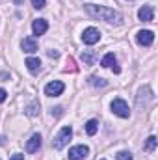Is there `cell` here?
Listing matches in <instances>:
<instances>
[{"instance_id": "cell-1", "label": "cell", "mask_w": 158, "mask_h": 160, "mask_svg": "<svg viewBox=\"0 0 158 160\" xmlns=\"http://www.w3.org/2000/svg\"><path fill=\"white\" fill-rule=\"evenodd\" d=\"M84 8L95 19H101V21H106V22H116V24H121V21H123V15L119 11H116V9H112V8L95 6V4H86Z\"/></svg>"}, {"instance_id": "cell-2", "label": "cell", "mask_w": 158, "mask_h": 160, "mask_svg": "<svg viewBox=\"0 0 158 160\" xmlns=\"http://www.w3.org/2000/svg\"><path fill=\"white\" fill-rule=\"evenodd\" d=\"M71 136H73V128H71V127H63V128H62V130L58 132V136L54 138V142H52L54 149H56V151L63 149V147H65V145L69 143Z\"/></svg>"}, {"instance_id": "cell-3", "label": "cell", "mask_w": 158, "mask_h": 160, "mask_svg": "<svg viewBox=\"0 0 158 160\" xmlns=\"http://www.w3.org/2000/svg\"><path fill=\"white\" fill-rule=\"evenodd\" d=\"M110 108H112V112H114L116 116L123 118V119L130 116V108H128V104H126L123 99H114L112 104H110Z\"/></svg>"}, {"instance_id": "cell-4", "label": "cell", "mask_w": 158, "mask_h": 160, "mask_svg": "<svg viewBox=\"0 0 158 160\" xmlns=\"http://www.w3.org/2000/svg\"><path fill=\"white\" fill-rule=\"evenodd\" d=\"M63 89H65V84L60 82V80H54V82H48V84L45 86V95H48V97H58V95L63 93Z\"/></svg>"}, {"instance_id": "cell-5", "label": "cell", "mask_w": 158, "mask_h": 160, "mask_svg": "<svg viewBox=\"0 0 158 160\" xmlns=\"http://www.w3.org/2000/svg\"><path fill=\"white\" fill-rule=\"evenodd\" d=\"M99 39H101V32L97 28H93V26L86 28L84 34H82V41L86 45H95V43H99Z\"/></svg>"}, {"instance_id": "cell-6", "label": "cell", "mask_w": 158, "mask_h": 160, "mask_svg": "<svg viewBox=\"0 0 158 160\" xmlns=\"http://www.w3.org/2000/svg\"><path fill=\"white\" fill-rule=\"evenodd\" d=\"M89 155L87 145H75L69 149V160H84Z\"/></svg>"}, {"instance_id": "cell-7", "label": "cell", "mask_w": 158, "mask_h": 160, "mask_svg": "<svg viewBox=\"0 0 158 160\" xmlns=\"http://www.w3.org/2000/svg\"><path fill=\"white\" fill-rule=\"evenodd\" d=\"M136 41H138L140 45H143V47H151L153 41H155V34H153L151 30H140V32L136 34Z\"/></svg>"}, {"instance_id": "cell-8", "label": "cell", "mask_w": 158, "mask_h": 160, "mask_svg": "<svg viewBox=\"0 0 158 160\" xmlns=\"http://www.w3.org/2000/svg\"><path fill=\"white\" fill-rule=\"evenodd\" d=\"M47 30H48V22H47L45 19H36V21L32 22V32H34V36H43Z\"/></svg>"}, {"instance_id": "cell-9", "label": "cell", "mask_w": 158, "mask_h": 160, "mask_svg": "<svg viewBox=\"0 0 158 160\" xmlns=\"http://www.w3.org/2000/svg\"><path fill=\"white\" fill-rule=\"evenodd\" d=\"M138 17H140V21L151 22V21L155 19V9H153V6H143V8H140Z\"/></svg>"}, {"instance_id": "cell-10", "label": "cell", "mask_w": 158, "mask_h": 160, "mask_svg": "<svg viewBox=\"0 0 158 160\" xmlns=\"http://www.w3.org/2000/svg\"><path fill=\"white\" fill-rule=\"evenodd\" d=\"M41 147V134H34L28 142H26V151L28 153H37Z\"/></svg>"}, {"instance_id": "cell-11", "label": "cell", "mask_w": 158, "mask_h": 160, "mask_svg": "<svg viewBox=\"0 0 158 160\" xmlns=\"http://www.w3.org/2000/svg\"><path fill=\"white\" fill-rule=\"evenodd\" d=\"M101 63H102V67H112V69H114V73H117V75L121 73V69L117 67V62H116V56H114L112 52H108V54L102 58V62H101Z\"/></svg>"}, {"instance_id": "cell-12", "label": "cell", "mask_w": 158, "mask_h": 160, "mask_svg": "<svg viewBox=\"0 0 158 160\" xmlns=\"http://www.w3.org/2000/svg\"><path fill=\"white\" fill-rule=\"evenodd\" d=\"M21 47H22V50H24V52L34 54V52L37 50V41L34 39V38H24L22 43H21Z\"/></svg>"}, {"instance_id": "cell-13", "label": "cell", "mask_w": 158, "mask_h": 160, "mask_svg": "<svg viewBox=\"0 0 158 160\" xmlns=\"http://www.w3.org/2000/svg\"><path fill=\"white\" fill-rule=\"evenodd\" d=\"M26 67H28V71L30 73H39V69H41V62H39V58H28L26 60Z\"/></svg>"}, {"instance_id": "cell-14", "label": "cell", "mask_w": 158, "mask_h": 160, "mask_svg": "<svg viewBox=\"0 0 158 160\" xmlns=\"http://www.w3.org/2000/svg\"><path fill=\"white\" fill-rule=\"evenodd\" d=\"M97 130H99V121L97 119H89L86 123V132H87V136H95Z\"/></svg>"}, {"instance_id": "cell-15", "label": "cell", "mask_w": 158, "mask_h": 160, "mask_svg": "<svg viewBox=\"0 0 158 160\" xmlns=\"http://www.w3.org/2000/svg\"><path fill=\"white\" fill-rule=\"evenodd\" d=\"M82 60H84V63L93 65V63L97 62V54H95L93 50H86V52H82Z\"/></svg>"}, {"instance_id": "cell-16", "label": "cell", "mask_w": 158, "mask_h": 160, "mask_svg": "<svg viewBox=\"0 0 158 160\" xmlns=\"http://www.w3.org/2000/svg\"><path fill=\"white\" fill-rule=\"evenodd\" d=\"M155 149H156V136H149V138H147V142H145V145H143V151L153 153Z\"/></svg>"}, {"instance_id": "cell-17", "label": "cell", "mask_w": 158, "mask_h": 160, "mask_svg": "<svg viewBox=\"0 0 158 160\" xmlns=\"http://www.w3.org/2000/svg\"><path fill=\"white\" fill-rule=\"evenodd\" d=\"M89 84H91V86H99V88H104L108 82H106L104 78H99V77H91V78H89Z\"/></svg>"}, {"instance_id": "cell-18", "label": "cell", "mask_w": 158, "mask_h": 160, "mask_svg": "<svg viewBox=\"0 0 158 160\" xmlns=\"http://www.w3.org/2000/svg\"><path fill=\"white\" fill-rule=\"evenodd\" d=\"M116 158L117 160H132V155L128 151H119L117 155H116Z\"/></svg>"}, {"instance_id": "cell-19", "label": "cell", "mask_w": 158, "mask_h": 160, "mask_svg": "<svg viewBox=\"0 0 158 160\" xmlns=\"http://www.w3.org/2000/svg\"><path fill=\"white\" fill-rule=\"evenodd\" d=\"M32 6H34L36 9H41V8L47 6V0H32Z\"/></svg>"}, {"instance_id": "cell-20", "label": "cell", "mask_w": 158, "mask_h": 160, "mask_svg": "<svg viewBox=\"0 0 158 160\" xmlns=\"http://www.w3.org/2000/svg\"><path fill=\"white\" fill-rule=\"evenodd\" d=\"M6 97H7V93H6V89H2V88H0V104H2L4 101H6Z\"/></svg>"}, {"instance_id": "cell-21", "label": "cell", "mask_w": 158, "mask_h": 160, "mask_svg": "<svg viewBox=\"0 0 158 160\" xmlns=\"http://www.w3.org/2000/svg\"><path fill=\"white\" fill-rule=\"evenodd\" d=\"M36 108H37V104H32V106L28 108V116H34V114H36Z\"/></svg>"}, {"instance_id": "cell-22", "label": "cell", "mask_w": 158, "mask_h": 160, "mask_svg": "<svg viewBox=\"0 0 158 160\" xmlns=\"http://www.w3.org/2000/svg\"><path fill=\"white\" fill-rule=\"evenodd\" d=\"M48 56H50V58H58L60 52H58V50H48Z\"/></svg>"}, {"instance_id": "cell-23", "label": "cell", "mask_w": 158, "mask_h": 160, "mask_svg": "<svg viewBox=\"0 0 158 160\" xmlns=\"http://www.w3.org/2000/svg\"><path fill=\"white\" fill-rule=\"evenodd\" d=\"M9 160H24V155H19V153H17V155H13Z\"/></svg>"}, {"instance_id": "cell-24", "label": "cell", "mask_w": 158, "mask_h": 160, "mask_svg": "<svg viewBox=\"0 0 158 160\" xmlns=\"http://www.w3.org/2000/svg\"><path fill=\"white\" fill-rule=\"evenodd\" d=\"M2 143H4V136H0V145H2Z\"/></svg>"}]
</instances>
